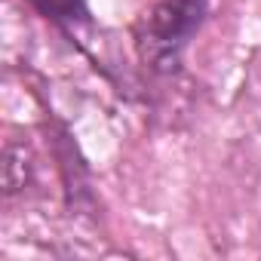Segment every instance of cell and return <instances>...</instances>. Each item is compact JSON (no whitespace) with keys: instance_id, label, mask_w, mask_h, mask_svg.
Returning <instances> with one entry per match:
<instances>
[{"instance_id":"cell-1","label":"cell","mask_w":261,"mask_h":261,"mask_svg":"<svg viewBox=\"0 0 261 261\" xmlns=\"http://www.w3.org/2000/svg\"><path fill=\"white\" fill-rule=\"evenodd\" d=\"M212 16V0H157L133 25V46L157 77H175L197 34Z\"/></svg>"},{"instance_id":"cell-2","label":"cell","mask_w":261,"mask_h":261,"mask_svg":"<svg viewBox=\"0 0 261 261\" xmlns=\"http://www.w3.org/2000/svg\"><path fill=\"white\" fill-rule=\"evenodd\" d=\"M28 7L56 31H62L71 43L74 37H80L83 28H92L89 0H28Z\"/></svg>"},{"instance_id":"cell-3","label":"cell","mask_w":261,"mask_h":261,"mask_svg":"<svg viewBox=\"0 0 261 261\" xmlns=\"http://www.w3.org/2000/svg\"><path fill=\"white\" fill-rule=\"evenodd\" d=\"M34 154L25 142H16L10 139L7 148H4V197L13 200L19 194H25L31 185H34Z\"/></svg>"}]
</instances>
